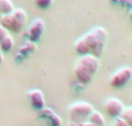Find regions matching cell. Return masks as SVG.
<instances>
[{
	"label": "cell",
	"instance_id": "6da1fadb",
	"mask_svg": "<svg viewBox=\"0 0 132 126\" xmlns=\"http://www.w3.org/2000/svg\"><path fill=\"white\" fill-rule=\"evenodd\" d=\"M107 39V30L102 27H95L75 42L74 49L80 56L92 55L98 58L102 56Z\"/></svg>",
	"mask_w": 132,
	"mask_h": 126
},
{
	"label": "cell",
	"instance_id": "7a4b0ae2",
	"mask_svg": "<svg viewBox=\"0 0 132 126\" xmlns=\"http://www.w3.org/2000/svg\"><path fill=\"white\" fill-rule=\"evenodd\" d=\"M100 62L97 57L92 55H82L74 65V74L77 80L82 85H88L96 74Z\"/></svg>",
	"mask_w": 132,
	"mask_h": 126
},
{
	"label": "cell",
	"instance_id": "3957f363",
	"mask_svg": "<svg viewBox=\"0 0 132 126\" xmlns=\"http://www.w3.org/2000/svg\"><path fill=\"white\" fill-rule=\"evenodd\" d=\"M27 22V14L22 8H14L11 13L0 17V24L8 31L20 32Z\"/></svg>",
	"mask_w": 132,
	"mask_h": 126
},
{
	"label": "cell",
	"instance_id": "277c9868",
	"mask_svg": "<svg viewBox=\"0 0 132 126\" xmlns=\"http://www.w3.org/2000/svg\"><path fill=\"white\" fill-rule=\"evenodd\" d=\"M93 110L94 109L92 106V104H89L88 102L79 101L71 104L70 108H68V113H70V117L72 122L82 123L85 120H87L89 113Z\"/></svg>",
	"mask_w": 132,
	"mask_h": 126
},
{
	"label": "cell",
	"instance_id": "5b68a950",
	"mask_svg": "<svg viewBox=\"0 0 132 126\" xmlns=\"http://www.w3.org/2000/svg\"><path fill=\"white\" fill-rule=\"evenodd\" d=\"M132 78V67L123 66L117 69L109 79V85L112 88H122L131 80Z\"/></svg>",
	"mask_w": 132,
	"mask_h": 126
},
{
	"label": "cell",
	"instance_id": "8992f818",
	"mask_svg": "<svg viewBox=\"0 0 132 126\" xmlns=\"http://www.w3.org/2000/svg\"><path fill=\"white\" fill-rule=\"evenodd\" d=\"M44 29H45L44 21L42 20V19L37 17L29 24V27H28V29H27L26 37L28 38V41H31V42L36 43L42 37V35H43V32H44Z\"/></svg>",
	"mask_w": 132,
	"mask_h": 126
},
{
	"label": "cell",
	"instance_id": "52a82bcc",
	"mask_svg": "<svg viewBox=\"0 0 132 126\" xmlns=\"http://www.w3.org/2000/svg\"><path fill=\"white\" fill-rule=\"evenodd\" d=\"M104 109L110 117L116 118V117H118V116H121L122 111H123V109H124V105L119 100L111 97V98H108L107 101H105Z\"/></svg>",
	"mask_w": 132,
	"mask_h": 126
},
{
	"label": "cell",
	"instance_id": "ba28073f",
	"mask_svg": "<svg viewBox=\"0 0 132 126\" xmlns=\"http://www.w3.org/2000/svg\"><path fill=\"white\" fill-rule=\"evenodd\" d=\"M28 100H29L30 104H31L32 109L39 111L45 106V100H44V95L41 90L38 89H32L27 93Z\"/></svg>",
	"mask_w": 132,
	"mask_h": 126
},
{
	"label": "cell",
	"instance_id": "9c48e42d",
	"mask_svg": "<svg viewBox=\"0 0 132 126\" xmlns=\"http://www.w3.org/2000/svg\"><path fill=\"white\" fill-rule=\"evenodd\" d=\"M87 120H89L90 123L95 124L96 126H103V124H104V118H103V116L101 115V112H98V111H96V110H93L89 113Z\"/></svg>",
	"mask_w": 132,
	"mask_h": 126
},
{
	"label": "cell",
	"instance_id": "30bf717a",
	"mask_svg": "<svg viewBox=\"0 0 132 126\" xmlns=\"http://www.w3.org/2000/svg\"><path fill=\"white\" fill-rule=\"evenodd\" d=\"M36 50V45H35V42L28 41L27 43H24L20 49H19V55H22L23 57L32 53L34 51Z\"/></svg>",
	"mask_w": 132,
	"mask_h": 126
},
{
	"label": "cell",
	"instance_id": "8fae6325",
	"mask_svg": "<svg viewBox=\"0 0 132 126\" xmlns=\"http://www.w3.org/2000/svg\"><path fill=\"white\" fill-rule=\"evenodd\" d=\"M0 46H1V50L4 52H9L12 49L14 48V39L11 35H7L2 41H0Z\"/></svg>",
	"mask_w": 132,
	"mask_h": 126
},
{
	"label": "cell",
	"instance_id": "7c38bea8",
	"mask_svg": "<svg viewBox=\"0 0 132 126\" xmlns=\"http://www.w3.org/2000/svg\"><path fill=\"white\" fill-rule=\"evenodd\" d=\"M14 9V5L12 2V0H0V13L8 14Z\"/></svg>",
	"mask_w": 132,
	"mask_h": 126
},
{
	"label": "cell",
	"instance_id": "4fadbf2b",
	"mask_svg": "<svg viewBox=\"0 0 132 126\" xmlns=\"http://www.w3.org/2000/svg\"><path fill=\"white\" fill-rule=\"evenodd\" d=\"M121 117L126 120V123L129 124V126H132V106L124 108L123 111H122V113H121Z\"/></svg>",
	"mask_w": 132,
	"mask_h": 126
},
{
	"label": "cell",
	"instance_id": "5bb4252c",
	"mask_svg": "<svg viewBox=\"0 0 132 126\" xmlns=\"http://www.w3.org/2000/svg\"><path fill=\"white\" fill-rule=\"evenodd\" d=\"M52 2H53V0H34V4L41 9L49 8L52 5Z\"/></svg>",
	"mask_w": 132,
	"mask_h": 126
},
{
	"label": "cell",
	"instance_id": "9a60e30c",
	"mask_svg": "<svg viewBox=\"0 0 132 126\" xmlns=\"http://www.w3.org/2000/svg\"><path fill=\"white\" fill-rule=\"evenodd\" d=\"M53 111L51 110V109H49V108H45V106H44L43 109H41V110H39V118H42V119H46L48 120L49 118L51 117V116L53 115Z\"/></svg>",
	"mask_w": 132,
	"mask_h": 126
},
{
	"label": "cell",
	"instance_id": "2e32d148",
	"mask_svg": "<svg viewBox=\"0 0 132 126\" xmlns=\"http://www.w3.org/2000/svg\"><path fill=\"white\" fill-rule=\"evenodd\" d=\"M48 122L50 123L51 126H62V118L58 115H56V113H53V115L49 118Z\"/></svg>",
	"mask_w": 132,
	"mask_h": 126
},
{
	"label": "cell",
	"instance_id": "e0dca14e",
	"mask_svg": "<svg viewBox=\"0 0 132 126\" xmlns=\"http://www.w3.org/2000/svg\"><path fill=\"white\" fill-rule=\"evenodd\" d=\"M114 126H129V124L126 123V120L124 118H122L121 116L115 118V122H114Z\"/></svg>",
	"mask_w": 132,
	"mask_h": 126
},
{
	"label": "cell",
	"instance_id": "ac0fdd59",
	"mask_svg": "<svg viewBox=\"0 0 132 126\" xmlns=\"http://www.w3.org/2000/svg\"><path fill=\"white\" fill-rule=\"evenodd\" d=\"M8 34H9L8 30H7L6 28H4L1 24H0V41H2V39H4Z\"/></svg>",
	"mask_w": 132,
	"mask_h": 126
},
{
	"label": "cell",
	"instance_id": "d6986e66",
	"mask_svg": "<svg viewBox=\"0 0 132 126\" xmlns=\"http://www.w3.org/2000/svg\"><path fill=\"white\" fill-rule=\"evenodd\" d=\"M80 125H81V126H96L95 124H93V123L89 122V120H85V122L80 123Z\"/></svg>",
	"mask_w": 132,
	"mask_h": 126
},
{
	"label": "cell",
	"instance_id": "ffe728a7",
	"mask_svg": "<svg viewBox=\"0 0 132 126\" xmlns=\"http://www.w3.org/2000/svg\"><path fill=\"white\" fill-rule=\"evenodd\" d=\"M4 61V51L1 50V46H0V64Z\"/></svg>",
	"mask_w": 132,
	"mask_h": 126
},
{
	"label": "cell",
	"instance_id": "44dd1931",
	"mask_svg": "<svg viewBox=\"0 0 132 126\" xmlns=\"http://www.w3.org/2000/svg\"><path fill=\"white\" fill-rule=\"evenodd\" d=\"M68 126H81V125H80V123H75V122H72V120H71V123L68 124Z\"/></svg>",
	"mask_w": 132,
	"mask_h": 126
},
{
	"label": "cell",
	"instance_id": "7402d4cb",
	"mask_svg": "<svg viewBox=\"0 0 132 126\" xmlns=\"http://www.w3.org/2000/svg\"><path fill=\"white\" fill-rule=\"evenodd\" d=\"M129 17H130V21H131V22H132V7H131L130 12H129Z\"/></svg>",
	"mask_w": 132,
	"mask_h": 126
},
{
	"label": "cell",
	"instance_id": "603a6c76",
	"mask_svg": "<svg viewBox=\"0 0 132 126\" xmlns=\"http://www.w3.org/2000/svg\"><path fill=\"white\" fill-rule=\"evenodd\" d=\"M1 16H2V14H1V13H0V17H1Z\"/></svg>",
	"mask_w": 132,
	"mask_h": 126
},
{
	"label": "cell",
	"instance_id": "cb8c5ba5",
	"mask_svg": "<svg viewBox=\"0 0 132 126\" xmlns=\"http://www.w3.org/2000/svg\"><path fill=\"white\" fill-rule=\"evenodd\" d=\"M131 101H132V98H131Z\"/></svg>",
	"mask_w": 132,
	"mask_h": 126
}]
</instances>
